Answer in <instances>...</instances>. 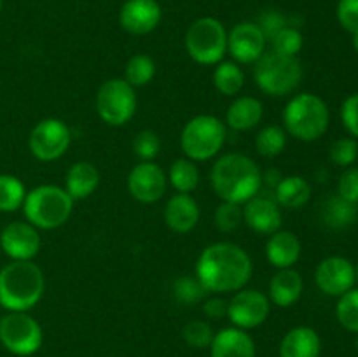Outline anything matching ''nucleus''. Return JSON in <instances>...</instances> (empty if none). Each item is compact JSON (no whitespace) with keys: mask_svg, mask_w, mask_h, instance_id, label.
<instances>
[{"mask_svg":"<svg viewBox=\"0 0 358 357\" xmlns=\"http://www.w3.org/2000/svg\"><path fill=\"white\" fill-rule=\"evenodd\" d=\"M271 312V301L268 294L259 289H243L236 290L234 296L227 301V318L234 328L243 331L255 329L264 324Z\"/></svg>","mask_w":358,"mask_h":357,"instance_id":"obj_12","label":"nucleus"},{"mask_svg":"<svg viewBox=\"0 0 358 357\" xmlns=\"http://www.w3.org/2000/svg\"><path fill=\"white\" fill-rule=\"evenodd\" d=\"M210 357H255V343L243 329L224 328L213 336Z\"/></svg>","mask_w":358,"mask_h":357,"instance_id":"obj_21","label":"nucleus"},{"mask_svg":"<svg viewBox=\"0 0 358 357\" xmlns=\"http://www.w3.org/2000/svg\"><path fill=\"white\" fill-rule=\"evenodd\" d=\"M42 340L41 324L28 312H9L0 318V343L14 356H34Z\"/></svg>","mask_w":358,"mask_h":357,"instance_id":"obj_10","label":"nucleus"},{"mask_svg":"<svg viewBox=\"0 0 358 357\" xmlns=\"http://www.w3.org/2000/svg\"><path fill=\"white\" fill-rule=\"evenodd\" d=\"M304 293V280L294 268L278 270L269 280L268 298L280 308H289L301 300Z\"/></svg>","mask_w":358,"mask_h":357,"instance_id":"obj_22","label":"nucleus"},{"mask_svg":"<svg viewBox=\"0 0 358 357\" xmlns=\"http://www.w3.org/2000/svg\"><path fill=\"white\" fill-rule=\"evenodd\" d=\"M355 276H357V282H358V261H357V265H355Z\"/></svg>","mask_w":358,"mask_h":357,"instance_id":"obj_47","label":"nucleus"},{"mask_svg":"<svg viewBox=\"0 0 358 357\" xmlns=\"http://www.w3.org/2000/svg\"><path fill=\"white\" fill-rule=\"evenodd\" d=\"M282 178H283L282 172L271 168V170H268L262 174V184H266L269 189H273V191H275V188L278 186V182L282 181Z\"/></svg>","mask_w":358,"mask_h":357,"instance_id":"obj_45","label":"nucleus"},{"mask_svg":"<svg viewBox=\"0 0 358 357\" xmlns=\"http://www.w3.org/2000/svg\"><path fill=\"white\" fill-rule=\"evenodd\" d=\"M341 122L350 136L358 140V93L346 97L341 104Z\"/></svg>","mask_w":358,"mask_h":357,"instance_id":"obj_43","label":"nucleus"},{"mask_svg":"<svg viewBox=\"0 0 358 357\" xmlns=\"http://www.w3.org/2000/svg\"><path fill=\"white\" fill-rule=\"evenodd\" d=\"M336 317L346 331L358 335V289L355 287L339 296L336 304Z\"/></svg>","mask_w":358,"mask_h":357,"instance_id":"obj_34","label":"nucleus"},{"mask_svg":"<svg viewBox=\"0 0 358 357\" xmlns=\"http://www.w3.org/2000/svg\"><path fill=\"white\" fill-rule=\"evenodd\" d=\"M336 16L348 34H358V0H339Z\"/></svg>","mask_w":358,"mask_h":357,"instance_id":"obj_40","label":"nucleus"},{"mask_svg":"<svg viewBox=\"0 0 358 357\" xmlns=\"http://www.w3.org/2000/svg\"><path fill=\"white\" fill-rule=\"evenodd\" d=\"M282 206L273 196L259 192L257 196L243 203V223L257 234L269 237L282 230Z\"/></svg>","mask_w":358,"mask_h":357,"instance_id":"obj_17","label":"nucleus"},{"mask_svg":"<svg viewBox=\"0 0 358 357\" xmlns=\"http://www.w3.org/2000/svg\"><path fill=\"white\" fill-rule=\"evenodd\" d=\"M94 108L105 125L114 128L128 125L136 112L135 88L121 77L105 80L94 97Z\"/></svg>","mask_w":358,"mask_h":357,"instance_id":"obj_9","label":"nucleus"},{"mask_svg":"<svg viewBox=\"0 0 358 357\" xmlns=\"http://www.w3.org/2000/svg\"><path fill=\"white\" fill-rule=\"evenodd\" d=\"M24 220L38 231L56 230L66 224L73 212V200L65 188L55 184H42L27 191L23 202Z\"/></svg>","mask_w":358,"mask_h":357,"instance_id":"obj_5","label":"nucleus"},{"mask_svg":"<svg viewBox=\"0 0 358 357\" xmlns=\"http://www.w3.org/2000/svg\"><path fill=\"white\" fill-rule=\"evenodd\" d=\"M100 184V172L90 161H77L66 170L65 191L72 196L73 202L86 200L93 195Z\"/></svg>","mask_w":358,"mask_h":357,"instance_id":"obj_25","label":"nucleus"},{"mask_svg":"<svg viewBox=\"0 0 358 357\" xmlns=\"http://www.w3.org/2000/svg\"><path fill=\"white\" fill-rule=\"evenodd\" d=\"M273 198L282 209L297 210L311 200V184L301 175H285L273 191Z\"/></svg>","mask_w":358,"mask_h":357,"instance_id":"obj_26","label":"nucleus"},{"mask_svg":"<svg viewBox=\"0 0 358 357\" xmlns=\"http://www.w3.org/2000/svg\"><path fill=\"white\" fill-rule=\"evenodd\" d=\"M27 188L16 175L0 174V212L10 214L23 206Z\"/></svg>","mask_w":358,"mask_h":357,"instance_id":"obj_30","label":"nucleus"},{"mask_svg":"<svg viewBox=\"0 0 358 357\" xmlns=\"http://www.w3.org/2000/svg\"><path fill=\"white\" fill-rule=\"evenodd\" d=\"M201 217L198 202L191 195L175 192L164 205V223L173 233L185 234L194 230Z\"/></svg>","mask_w":358,"mask_h":357,"instance_id":"obj_19","label":"nucleus"},{"mask_svg":"<svg viewBox=\"0 0 358 357\" xmlns=\"http://www.w3.org/2000/svg\"><path fill=\"white\" fill-rule=\"evenodd\" d=\"M213 86L224 97L234 98L245 86V72L236 62H220L213 70Z\"/></svg>","mask_w":358,"mask_h":357,"instance_id":"obj_29","label":"nucleus"},{"mask_svg":"<svg viewBox=\"0 0 358 357\" xmlns=\"http://www.w3.org/2000/svg\"><path fill=\"white\" fill-rule=\"evenodd\" d=\"M0 10H2V0H0Z\"/></svg>","mask_w":358,"mask_h":357,"instance_id":"obj_49","label":"nucleus"},{"mask_svg":"<svg viewBox=\"0 0 358 357\" xmlns=\"http://www.w3.org/2000/svg\"><path fill=\"white\" fill-rule=\"evenodd\" d=\"M72 132L69 125L58 118H45L31 128L28 136V149L38 161H56L69 150Z\"/></svg>","mask_w":358,"mask_h":357,"instance_id":"obj_11","label":"nucleus"},{"mask_svg":"<svg viewBox=\"0 0 358 357\" xmlns=\"http://www.w3.org/2000/svg\"><path fill=\"white\" fill-rule=\"evenodd\" d=\"M184 44L198 65H217L227 55V30L217 18H199L185 31Z\"/></svg>","mask_w":358,"mask_h":357,"instance_id":"obj_8","label":"nucleus"},{"mask_svg":"<svg viewBox=\"0 0 358 357\" xmlns=\"http://www.w3.org/2000/svg\"><path fill=\"white\" fill-rule=\"evenodd\" d=\"M41 245V233L28 220H14L0 231V247L10 261H34Z\"/></svg>","mask_w":358,"mask_h":357,"instance_id":"obj_15","label":"nucleus"},{"mask_svg":"<svg viewBox=\"0 0 358 357\" xmlns=\"http://www.w3.org/2000/svg\"><path fill=\"white\" fill-rule=\"evenodd\" d=\"M315 282L327 296H343L357 284L355 265L345 255H329L318 262L315 270Z\"/></svg>","mask_w":358,"mask_h":357,"instance_id":"obj_14","label":"nucleus"},{"mask_svg":"<svg viewBox=\"0 0 358 357\" xmlns=\"http://www.w3.org/2000/svg\"><path fill=\"white\" fill-rule=\"evenodd\" d=\"M257 24H259V28L262 30V34H264L266 41L269 42L276 34H278L280 30H282V28H285L289 23H287V18L283 16L280 10L268 9V10H264L261 16H259Z\"/></svg>","mask_w":358,"mask_h":357,"instance_id":"obj_42","label":"nucleus"},{"mask_svg":"<svg viewBox=\"0 0 358 357\" xmlns=\"http://www.w3.org/2000/svg\"><path fill=\"white\" fill-rule=\"evenodd\" d=\"M320 219L331 230H345L358 219V205L343 200L341 196H331L322 203Z\"/></svg>","mask_w":358,"mask_h":357,"instance_id":"obj_27","label":"nucleus"},{"mask_svg":"<svg viewBox=\"0 0 358 357\" xmlns=\"http://www.w3.org/2000/svg\"><path fill=\"white\" fill-rule=\"evenodd\" d=\"M215 227L222 233H233L243 224V205L231 202H222L213 214Z\"/></svg>","mask_w":358,"mask_h":357,"instance_id":"obj_36","label":"nucleus"},{"mask_svg":"<svg viewBox=\"0 0 358 357\" xmlns=\"http://www.w3.org/2000/svg\"><path fill=\"white\" fill-rule=\"evenodd\" d=\"M166 177L175 191L191 195L199 186L201 175H199V168L194 161H191L189 158H178L170 164Z\"/></svg>","mask_w":358,"mask_h":357,"instance_id":"obj_28","label":"nucleus"},{"mask_svg":"<svg viewBox=\"0 0 358 357\" xmlns=\"http://www.w3.org/2000/svg\"><path fill=\"white\" fill-rule=\"evenodd\" d=\"M210 184L222 202L243 205L261 192L262 172L247 154L227 153L213 163Z\"/></svg>","mask_w":358,"mask_h":357,"instance_id":"obj_2","label":"nucleus"},{"mask_svg":"<svg viewBox=\"0 0 358 357\" xmlns=\"http://www.w3.org/2000/svg\"><path fill=\"white\" fill-rule=\"evenodd\" d=\"M252 273L254 262L243 247L233 241H215L201 251L194 275L208 294H227L247 287Z\"/></svg>","mask_w":358,"mask_h":357,"instance_id":"obj_1","label":"nucleus"},{"mask_svg":"<svg viewBox=\"0 0 358 357\" xmlns=\"http://www.w3.org/2000/svg\"><path fill=\"white\" fill-rule=\"evenodd\" d=\"M287 135L301 142H315L327 133L331 125V111L318 94L304 91L287 102L282 114Z\"/></svg>","mask_w":358,"mask_h":357,"instance_id":"obj_4","label":"nucleus"},{"mask_svg":"<svg viewBox=\"0 0 358 357\" xmlns=\"http://www.w3.org/2000/svg\"><path fill=\"white\" fill-rule=\"evenodd\" d=\"M352 46H353V49L358 52V34L352 35Z\"/></svg>","mask_w":358,"mask_h":357,"instance_id":"obj_46","label":"nucleus"},{"mask_svg":"<svg viewBox=\"0 0 358 357\" xmlns=\"http://www.w3.org/2000/svg\"><path fill=\"white\" fill-rule=\"evenodd\" d=\"M44 290V272L34 261H10L0 270V307L7 312L31 310Z\"/></svg>","mask_w":358,"mask_h":357,"instance_id":"obj_3","label":"nucleus"},{"mask_svg":"<svg viewBox=\"0 0 358 357\" xmlns=\"http://www.w3.org/2000/svg\"><path fill=\"white\" fill-rule=\"evenodd\" d=\"M320 336L310 326L292 328L280 342V357H320Z\"/></svg>","mask_w":358,"mask_h":357,"instance_id":"obj_24","label":"nucleus"},{"mask_svg":"<svg viewBox=\"0 0 358 357\" xmlns=\"http://www.w3.org/2000/svg\"><path fill=\"white\" fill-rule=\"evenodd\" d=\"M355 349H357V350H358V338H357V340H355Z\"/></svg>","mask_w":358,"mask_h":357,"instance_id":"obj_48","label":"nucleus"},{"mask_svg":"<svg viewBox=\"0 0 358 357\" xmlns=\"http://www.w3.org/2000/svg\"><path fill=\"white\" fill-rule=\"evenodd\" d=\"M163 10L157 0H126L119 10V23L128 34L147 35L157 28Z\"/></svg>","mask_w":358,"mask_h":357,"instance_id":"obj_18","label":"nucleus"},{"mask_svg":"<svg viewBox=\"0 0 358 357\" xmlns=\"http://www.w3.org/2000/svg\"><path fill=\"white\" fill-rule=\"evenodd\" d=\"M269 44H271V51L278 52V55L297 56L304 46V37L299 28L287 24L269 41Z\"/></svg>","mask_w":358,"mask_h":357,"instance_id":"obj_35","label":"nucleus"},{"mask_svg":"<svg viewBox=\"0 0 358 357\" xmlns=\"http://www.w3.org/2000/svg\"><path fill=\"white\" fill-rule=\"evenodd\" d=\"M227 139L226 122L217 115L199 114L189 119L180 133V149L194 163L219 156Z\"/></svg>","mask_w":358,"mask_h":357,"instance_id":"obj_7","label":"nucleus"},{"mask_svg":"<svg viewBox=\"0 0 358 357\" xmlns=\"http://www.w3.org/2000/svg\"><path fill=\"white\" fill-rule=\"evenodd\" d=\"M161 150V139L152 130H142L133 139V153L140 161H154Z\"/></svg>","mask_w":358,"mask_h":357,"instance_id":"obj_38","label":"nucleus"},{"mask_svg":"<svg viewBox=\"0 0 358 357\" xmlns=\"http://www.w3.org/2000/svg\"><path fill=\"white\" fill-rule=\"evenodd\" d=\"M264 105L255 97H236L226 111V126L234 132H248L261 125Z\"/></svg>","mask_w":358,"mask_h":357,"instance_id":"obj_23","label":"nucleus"},{"mask_svg":"<svg viewBox=\"0 0 358 357\" xmlns=\"http://www.w3.org/2000/svg\"><path fill=\"white\" fill-rule=\"evenodd\" d=\"M338 196L358 205V168L348 167L338 181Z\"/></svg>","mask_w":358,"mask_h":357,"instance_id":"obj_41","label":"nucleus"},{"mask_svg":"<svg viewBox=\"0 0 358 357\" xmlns=\"http://www.w3.org/2000/svg\"><path fill=\"white\" fill-rule=\"evenodd\" d=\"M154 76H156V62L149 55L138 52V55H133L126 63L124 80L131 84L135 90L147 86L154 79Z\"/></svg>","mask_w":358,"mask_h":357,"instance_id":"obj_32","label":"nucleus"},{"mask_svg":"<svg viewBox=\"0 0 358 357\" xmlns=\"http://www.w3.org/2000/svg\"><path fill=\"white\" fill-rule=\"evenodd\" d=\"M331 161L341 168L352 167L358 160V142L353 136H343L331 146Z\"/></svg>","mask_w":358,"mask_h":357,"instance_id":"obj_39","label":"nucleus"},{"mask_svg":"<svg viewBox=\"0 0 358 357\" xmlns=\"http://www.w3.org/2000/svg\"><path fill=\"white\" fill-rule=\"evenodd\" d=\"M173 300L184 307L203 303L206 298V289L196 275H182L173 282Z\"/></svg>","mask_w":358,"mask_h":357,"instance_id":"obj_33","label":"nucleus"},{"mask_svg":"<svg viewBox=\"0 0 358 357\" xmlns=\"http://www.w3.org/2000/svg\"><path fill=\"white\" fill-rule=\"evenodd\" d=\"M301 252H303V245L292 231L278 230L276 233L269 234L266 241V259L276 270L294 268L301 259Z\"/></svg>","mask_w":358,"mask_h":357,"instance_id":"obj_20","label":"nucleus"},{"mask_svg":"<svg viewBox=\"0 0 358 357\" xmlns=\"http://www.w3.org/2000/svg\"><path fill=\"white\" fill-rule=\"evenodd\" d=\"M168 177L163 168L154 161H140L128 175V191L136 202L156 203L164 196Z\"/></svg>","mask_w":358,"mask_h":357,"instance_id":"obj_16","label":"nucleus"},{"mask_svg":"<svg viewBox=\"0 0 358 357\" xmlns=\"http://www.w3.org/2000/svg\"><path fill=\"white\" fill-rule=\"evenodd\" d=\"M266 48L268 41L254 21H241L227 31V52L238 65H254Z\"/></svg>","mask_w":358,"mask_h":357,"instance_id":"obj_13","label":"nucleus"},{"mask_svg":"<svg viewBox=\"0 0 358 357\" xmlns=\"http://www.w3.org/2000/svg\"><path fill=\"white\" fill-rule=\"evenodd\" d=\"M203 312L206 317L213 318V321L227 317V301L220 298V294H212L203 301Z\"/></svg>","mask_w":358,"mask_h":357,"instance_id":"obj_44","label":"nucleus"},{"mask_svg":"<svg viewBox=\"0 0 358 357\" xmlns=\"http://www.w3.org/2000/svg\"><path fill=\"white\" fill-rule=\"evenodd\" d=\"M254 80L268 97H289L303 80V65L297 56L266 51L254 63Z\"/></svg>","mask_w":358,"mask_h":357,"instance_id":"obj_6","label":"nucleus"},{"mask_svg":"<svg viewBox=\"0 0 358 357\" xmlns=\"http://www.w3.org/2000/svg\"><path fill=\"white\" fill-rule=\"evenodd\" d=\"M287 132L283 126L268 125L257 133L255 136V150L261 154L262 158H271L280 156L287 147Z\"/></svg>","mask_w":358,"mask_h":357,"instance_id":"obj_31","label":"nucleus"},{"mask_svg":"<svg viewBox=\"0 0 358 357\" xmlns=\"http://www.w3.org/2000/svg\"><path fill=\"white\" fill-rule=\"evenodd\" d=\"M215 336L212 326L206 321H191L182 329V338L192 349H206L212 345V340Z\"/></svg>","mask_w":358,"mask_h":357,"instance_id":"obj_37","label":"nucleus"}]
</instances>
